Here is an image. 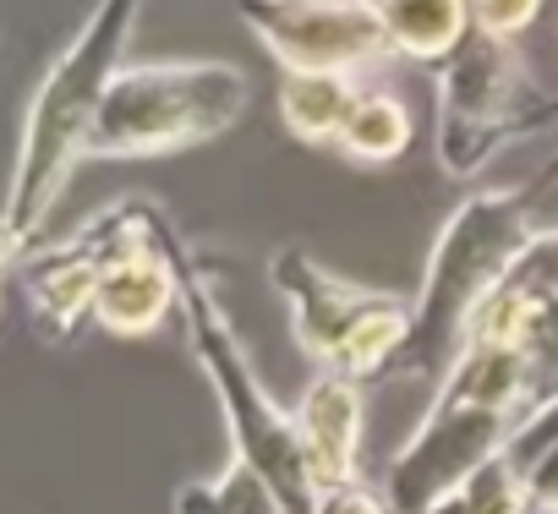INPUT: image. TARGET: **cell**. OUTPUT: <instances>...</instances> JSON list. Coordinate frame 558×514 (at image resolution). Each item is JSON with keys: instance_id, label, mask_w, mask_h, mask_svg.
Wrapping results in <instances>:
<instances>
[{"instance_id": "obj_1", "label": "cell", "mask_w": 558, "mask_h": 514, "mask_svg": "<svg viewBox=\"0 0 558 514\" xmlns=\"http://www.w3.org/2000/svg\"><path fill=\"white\" fill-rule=\"evenodd\" d=\"M137 12H143V0H99L88 23L72 34V45L61 50V61L45 72V83L28 105L23 143H17V175H12V197H7V219L28 246L45 230L50 208L61 203V192L83 159L94 105L110 88V77L121 72V50L132 39Z\"/></svg>"}, {"instance_id": "obj_2", "label": "cell", "mask_w": 558, "mask_h": 514, "mask_svg": "<svg viewBox=\"0 0 558 514\" xmlns=\"http://www.w3.org/2000/svg\"><path fill=\"white\" fill-rule=\"evenodd\" d=\"M536 186H493L465 197L449 224L438 230V246L427 257V280L411 302V340H405V362L411 372L427 367H449V356L465 340L471 313L482 307V296L504 280V269L520 257V246L536 235L525 224V203Z\"/></svg>"}, {"instance_id": "obj_3", "label": "cell", "mask_w": 558, "mask_h": 514, "mask_svg": "<svg viewBox=\"0 0 558 514\" xmlns=\"http://www.w3.org/2000/svg\"><path fill=\"white\" fill-rule=\"evenodd\" d=\"M246 77L225 61H143L121 66L94 105L83 159H148L208 143L235 126Z\"/></svg>"}, {"instance_id": "obj_4", "label": "cell", "mask_w": 558, "mask_h": 514, "mask_svg": "<svg viewBox=\"0 0 558 514\" xmlns=\"http://www.w3.org/2000/svg\"><path fill=\"white\" fill-rule=\"evenodd\" d=\"M181 313H186V334H192L197 367L208 372V383L219 394V411H225L235 460H246L268 481L274 503L286 509V514H313L318 509V481H313V465H307L296 416L279 411L268 400L263 378L246 362V345L235 340L225 307L214 302V291L197 274H181Z\"/></svg>"}, {"instance_id": "obj_5", "label": "cell", "mask_w": 558, "mask_h": 514, "mask_svg": "<svg viewBox=\"0 0 558 514\" xmlns=\"http://www.w3.org/2000/svg\"><path fill=\"white\" fill-rule=\"evenodd\" d=\"M514 421L520 416H509V411H487V405H471V400L433 394L427 416L416 421L405 449L389 460V476H384L389 509L395 514L433 509L444 492H454L476 465H487L509 443Z\"/></svg>"}, {"instance_id": "obj_6", "label": "cell", "mask_w": 558, "mask_h": 514, "mask_svg": "<svg viewBox=\"0 0 558 514\" xmlns=\"http://www.w3.org/2000/svg\"><path fill=\"white\" fill-rule=\"evenodd\" d=\"M520 121V66L509 39L482 28L444 61V105H438V154L454 175H471Z\"/></svg>"}, {"instance_id": "obj_7", "label": "cell", "mask_w": 558, "mask_h": 514, "mask_svg": "<svg viewBox=\"0 0 558 514\" xmlns=\"http://www.w3.org/2000/svg\"><path fill=\"white\" fill-rule=\"evenodd\" d=\"M241 17L286 72H362L395 56L373 0H241Z\"/></svg>"}, {"instance_id": "obj_8", "label": "cell", "mask_w": 558, "mask_h": 514, "mask_svg": "<svg viewBox=\"0 0 558 514\" xmlns=\"http://www.w3.org/2000/svg\"><path fill=\"white\" fill-rule=\"evenodd\" d=\"M268 280L291 307V340L324 367H340V356L356 340V329L384 307V291H362V285L329 274L324 264H313L302 246L274 252Z\"/></svg>"}, {"instance_id": "obj_9", "label": "cell", "mask_w": 558, "mask_h": 514, "mask_svg": "<svg viewBox=\"0 0 558 514\" xmlns=\"http://www.w3.org/2000/svg\"><path fill=\"white\" fill-rule=\"evenodd\" d=\"M175 307H181V269H175V241L165 230L154 246H132L105 264L99 296H94V323L121 340H143Z\"/></svg>"}, {"instance_id": "obj_10", "label": "cell", "mask_w": 558, "mask_h": 514, "mask_svg": "<svg viewBox=\"0 0 558 514\" xmlns=\"http://www.w3.org/2000/svg\"><path fill=\"white\" fill-rule=\"evenodd\" d=\"M291 416H296V432H302V449H307L318 492L351 481L356 476V454H362V427H367L362 378H345V372L324 367L307 383V394L296 400Z\"/></svg>"}, {"instance_id": "obj_11", "label": "cell", "mask_w": 558, "mask_h": 514, "mask_svg": "<svg viewBox=\"0 0 558 514\" xmlns=\"http://www.w3.org/2000/svg\"><path fill=\"white\" fill-rule=\"evenodd\" d=\"M373 7L384 17L389 50L411 61H449L476 28L471 0H373Z\"/></svg>"}, {"instance_id": "obj_12", "label": "cell", "mask_w": 558, "mask_h": 514, "mask_svg": "<svg viewBox=\"0 0 558 514\" xmlns=\"http://www.w3.org/2000/svg\"><path fill=\"white\" fill-rule=\"evenodd\" d=\"M356 83L351 72H286V88H279V115L286 126L307 143H335L351 105H356Z\"/></svg>"}, {"instance_id": "obj_13", "label": "cell", "mask_w": 558, "mask_h": 514, "mask_svg": "<svg viewBox=\"0 0 558 514\" xmlns=\"http://www.w3.org/2000/svg\"><path fill=\"white\" fill-rule=\"evenodd\" d=\"M335 143L362 164H389L411 148V110L395 94H356Z\"/></svg>"}, {"instance_id": "obj_14", "label": "cell", "mask_w": 558, "mask_h": 514, "mask_svg": "<svg viewBox=\"0 0 558 514\" xmlns=\"http://www.w3.org/2000/svg\"><path fill=\"white\" fill-rule=\"evenodd\" d=\"M422 514H531V503H525V476H520V465L498 449L487 465H476L454 492H444L433 509H422Z\"/></svg>"}, {"instance_id": "obj_15", "label": "cell", "mask_w": 558, "mask_h": 514, "mask_svg": "<svg viewBox=\"0 0 558 514\" xmlns=\"http://www.w3.org/2000/svg\"><path fill=\"white\" fill-rule=\"evenodd\" d=\"M274 509L279 503H274L268 481L235 454H230V465L214 481H197V487H186L175 498V514H274Z\"/></svg>"}, {"instance_id": "obj_16", "label": "cell", "mask_w": 558, "mask_h": 514, "mask_svg": "<svg viewBox=\"0 0 558 514\" xmlns=\"http://www.w3.org/2000/svg\"><path fill=\"white\" fill-rule=\"evenodd\" d=\"M525 356H531V389H536L531 405H536V400L558 394V291L542 302V313L525 334Z\"/></svg>"}, {"instance_id": "obj_17", "label": "cell", "mask_w": 558, "mask_h": 514, "mask_svg": "<svg viewBox=\"0 0 558 514\" xmlns=\"http://www.w3.org/2000/svg\"><path fill=\"white\" fill-rule=\"evenodd\" d=\"M471 17L493 39H520L542 17V0H471Z\"/></svg>"}, {"instance_id": "obj_18", "label": "cell", "mask_w": 558, "mask_h": 514, "mask_svg": "<svg viewBox=\"0 0 558 514\" xmlns=\"http://www.w3.org/2000/svg\"><path fill=\"white\" fill-rule=\"evenodd\" d=\"M525 503L531 514H558V438H547L531 460H525Z\"/></svg>"}, {"instance_id": "obj_19", "label": "cell", "mask_w": 558, "mask_h": 514, "mask_svg": "<svg viewBox=\"0 0 558 514\" xmlns=\"http://www.w3.org/2000/svg\"><path fill=\"white\" fill-rule=\"evenodd\" d=\"M313 514H395V509H389L384 487H362V481L351 476V481H340V487H324Z\"/></svg>"}, {"instance_id": "obj_20", "label": "cell", "mask_w": 558, "mask_h": 514, "mask_svg": "<svg viewBox=\"0 0 558 514\" xmlns=\"http://www.w3.org/2000/svg\"><path fill=\"white\" fill-rule=\"evenodd\" d=\"M23 252H28V241H23V235L12 230V219H7V213H0V274H7V269L17 264Z\"/></svg>"}, {"instance_id": "obj_21", "label": "cell", "mask_w": 558, "mask_h": 514, "mask_svg": "<svg viewBox=\"0 0 558 514\" xmlns=\"http://www.w3.org/2000/svg\"><path fill=\"white\" fill-rule=\"evenodd\" d=\"M274 514H286V509H274Z\"/></svg>"}]
</instances>
